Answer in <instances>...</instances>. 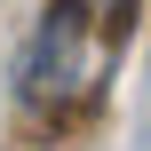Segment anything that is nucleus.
<instances>
[{"label":"nucleus","instance_id":"nucleus-1","mask_svg":"<svg viewBox=\"0 0 151 151\" xmlns=\"http://www.w3.org/2000/svg\"><path fill=\"white\" fill-rule=\"evenodd\" d=\"M72 8L96 16V24H111V32H127V8H135V0H72Z\"/></svg>","mask_w":151,"mask_h":151}]
</instances>
